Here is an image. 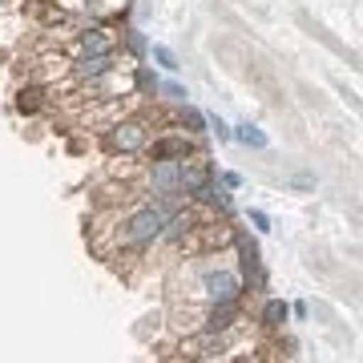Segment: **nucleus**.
<instances>
[{"mask_svg": "<svg viewBox=\"0 0 363 363\" xmlns=\"http://www.w3.org/2000/svg\"><path fill=\"white\" fill-rule=\"evenodd\" d=\"M145 154H150V162H157V157H174V162H182V157H194L198 145H194L190 133H166V138L145 142Z\"/></svg>", "mask_w": 363, "mask_h": 363, "instance_id": "423d86ee", "label": "nucleus"}, {"mask_svg": "<svg viewBox=\"0 0 363 363\" xmlns=\"http://www.w3.org/2000/svg\"><path fill=\"white\" fill-rule=\"evenodd\" d=\"M250 226H255L259 234H267V230H271V218H267L262 210H250Z\"/></svg>", "mask_w": 363, "mask_h": 363, "instance_id": "6ab92c4d", "label": "nucleus"}, {"mask_svg": "<svg viewBox=\"0 0 363 363\" xmlns=\"http://www.w3.org/2000/svg\"><path fill=\"white\" fill-rule=\"evenodd\" d=\"M198 291L206 303H238L242 298V279L234 271H206L198 279Z\"/></svg>", "mask_w": 363, "mask_h": 363, "instance_id": "39448f33", "label": "nucleus"}, {"mask_svg": "<svg viewBox=\"0 0 363 363\" xmlns=\"http://www.w3.org/2000/svg\"><path fill=\"white\" fill-rule=\"evenodd\" d=\"M291 319V307H286L283 298H267V307H262V327H271V331H279V327Z\"/></svg>", "mask_w": 363, "mask_h": 363, "instance_id": "9b49d317", "label": "nucleus"}, {"mask_svg": "<svg viewBox=\"0 0 363 363\" xmlns=\"http://www.w3.org/2000/svg\"><path fill=\"white\" fill-rule=\"evenodd\" d=\"M145 142H150L145 117H121V121H113L109 133H105V145H109L113 154H138V150H145Z\"/></svg>", "mask_w": 363, "mask_h": 363, "instance_id": "7ed1b4c3", "label": "nucleus"}, {"mask_svg": "<svg viewBox=\"0 0 363 363\" xmlns=\"http://www.w3.org/2000/svg\"><path fill=\"white\" fill-rule=\"evenodd\" d=\"M178 125L190 133V138H198V133H206V113L186 101V105H178Z\"/></svg>", "mask_w": 363, "mask_h": 363, "instance_id": "9d476101", "label": "nucleus"}, {"mask_svg": "<svg viewBox=\"0 0 363 363\" xmlns=\"http://www.w3.org/2000/svg\"><path fill=\"white\" fill-rule=\"evenodd\" d=\"M230 138H238L242 145H250V150H267V133L259 130V125H250V121H242V125H234Z\"/></svg>", "mask_w": 363, "mask_h": 363, "instance_id": "f8f14e48", "label": "nucleus"}, {"mask_svg": "<svg viewBox=\"0 0 363 363\" xmlns=\"http://www.w3.org/2000/svg\"><path fill=\"white\" fill-rule=\"evenodd\" d=\"M157 93H162L169 105H186V89H182L178 81H157Z\"/></svg>", "mask_w": 363, "mask_h": 363, "instance_id": "2eb2a0df", "label": "nucleus"}, {"mask_svg": "<svg viewBox=\"0 0 363 363\" xmlns=\"http://www.w3.org/2000/svg\"><path fill=\"white\" fill-rule=\"evenodd\" d=\"M174 206H178V202L150 198V202H142L138 210H130V214L121 218V226H117V250H145V247H154Z\"/></svg>", "mask_w": 363, "mask_h": 363, "instance_id": "f257e3e1", "label": "nucleus"}, {"mask_svg": "<svg viewBox=\"0 0 363 363\" xmlns=\"http://www.w3.org/2000/svg\"><path fill=\"white\" fill-rule=\"evenodd\" d=\"M145 190L154 198H162V202H178L182 198V162H174V157L150 162V169H145Z\"/></svg>", "mask_w": 363, "mask_h": 363, "instance_id": "f03ea898", "label": "nucleus"}, {"mask_svg": "<svg viewBox=\"0 0 363 363\" xmlns=\"http://www.w3.org/2000/svg\"><path fill=\"white\" fill-rule=\"evenodd\" d=\"M206 130H210V133H218V142H230V125H226L218 113H206Z\"/></svg>", "mask_w": 363, "mask_h": 363, "instance_id": "dca6fc26", "label": "nucleus"}, {"mask_svg": "<svg viewBox=\"0 0 363 363\" xmlns=\"http://www.w3.org/2000/svg\"><path fill=\"white\" fill-rule=\"evenodd\" d=\"M138 85H142L145 93H157V77L150 73V69H138Z\"/></svg>", "mask_w": 363, "mask_h": 363, "instance_id": "a211bd4d", "label": "nucleus"}, {"mask_svg": "<svg viewBox=\"0 0 363 363\" xmlns=\"http://www.w3.org/2000/svg\"><path fill=\"white\" fill-rule=\"evenodd\" d=\"M113 52H101V57H73L69 61V77L73 81H101L113 73Z\"/></svg>", "mask_w": 363, "mask_h": 363, "instance_id": "6e6552de", "label": "nucleus"}, {"mask_svg": "<svg viewBox=\"0 0 363 363\" xmlns=\"http://www.w3.org/2000/svg\"><path fill=\"white\" fill-rule=\"evenodd\" d=\"M40 105H45V89H37V85L16 93V109H21V113H37Z\"/></svg>", "mask_w": 363, "mask_h": 363, "instance_id": "ddd939ff", "label": "nucleus"}, {"mask_svg": "<svg viewBox=\"0 0 363 363\" xmlns=\"http://www.w3.org/2000/svg\"><path fill=\"white\" fill-rule=\"evenodd\" d=\"M238 323V303H210L206 319H202V335L210 339H230Z\"/></svg>", "mask_w": 363, "mask_h": 363, "instance_id": "0eeeda50", "label": "nucleus"}, {"mask_svg": "<svg viewBox=\"0 0 363 363\" xmlns=\"http://www.w3.org/2000/svg\"><path fill=\"white\" fill-rule=\"evenodd\" d=\"M125 49H130L133 57H142V52H145V37H142V33H133V28H130V33H125Z\"/></svg>", "mask_w": 363, "mask_h": 363, "instance_id": "f3484780", "label": "nucleus"}, {"mask_svg": "<svg viewBox=\"0 0 363 363\" xmlns=\"http://www.w3.org/2000/svg\"><path fill=\"white\" fill-rule=\"evenodd\" d=\"M222 186H226V190H238V186H242V178H238V174H222Z\"/></svg>", "mask_w": 363, "mask_h": 363, "instance_id": "aec40b11", "label": "nucleus"}, {"mask_svg": "<svg viewBox=\"0 0 363 363\" xmlns=\"http://www.w3.org/2000/svg\"><path fill=\"white\" fill-rule=\"evenodd\" d=\"M234 242H238V262H242V291L262 295L267 291V271H262V259H259V242L247 238V234H234Z\"/></svg>", "mask_w": 363, "mask_h": 363, "instance_id": "20e7f679", "label": "nucleus"}, {"mask_svg": "<svg viewBox=\"0 0 363 363\" xmlns=\"http://www.w3.org/2000/svg\"><path fill=\"white\" fill-rule=\"evenodd\" d=\"M150 52H154V61L166 69V73H178V52H174V49H166V45H154Z\"/></svg>", "mask_w": 363, "mask_h": 363, "instance_id": "4468645a", "label": "nucleus"}, {"mask_svg": "<svg viewBox=\"0 0 363 363\" xmlns=\"http://www.w3.org/2000/svg\"><path fill=\"white\" fill-rule=\"evenodd\" d=\"M101 52H113V37L101 25L81 28L77 40H73V57H101Z\"/></svg>", "mask_w": 363, "mask_h": 363, "instance_id": "1a4fd4ad", "label": "nucleus"}]
</instances>
